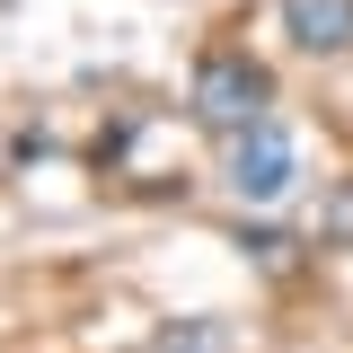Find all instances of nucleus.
Returning a JSON list of instances; mask_svg holds the SVG:
<instances>
[{"mask_svg":"<svg viewBox=\"0 0 353 353\" xmlns=\"http://www.w3.org/2000/svg\"><path fill=\"white\" fill-rule=\"evenodd\" d=\"M283 27L301 53H345L353 44V0H283Z\"/></svg>","mask_w":353,"mask_h":353,"instance_id":"7ed1b4c3","label":"nucleus"},{"mask_svg":"<svg viewBox=\"0 0 353 353\" xmlns=\"http://www.w3.org/2000/svg\"><path fill=\"white\" fill-rule=\"evenodd\" d=\"M221 345H230L221 327H168L159 336V353H221Z\"/></svg>","mask_w":353,"mask_h":353,"instance_id":"39448f33","label":"nucleus"},{"mask_svg":"<svg viewBox=\"0 0 353 353\" xmlns=\"http://www.w3.org/2000/svg\"><path fill=\"white\" fill-rule=\"evenodd\" d=\"M230 194L239 203H274V194H292V132L274 124H248V132H230Z\"/></svg>","mask_w":353,"mask_h":353,"instance_id":"f03ea898","label":"nucleus"},{"mask_svg":"<svg viewBox=\"0 0 353 353\" xmlns=\"http://www.w3.org/2000/svg\"><path fill=\"white\" fill-rule=\"evenodd\" d=\"M239 248L256 265H274V274H292V248H301V239H283V230H239Z\"/></svg>","mask_w":353,"mask_h":353,"instance_id":"20e7f679","label":"nucleus"},{"mask_svg":"<svg viewBox=\"0 0 353 353\" xmlns=\"http://www.w3.org/2000/svg\"><path fill=\"white\" fill-rule=\"evenodd\" d=\"M265 97H274V80H265V62H248V53H203L194 62V88H185V106H194L203 132L265 124Z\"/></svg>","mask_w":353,"mask_h":353,"instance_id":"f257e3e1","label":"nucleus"}]
</instances>
